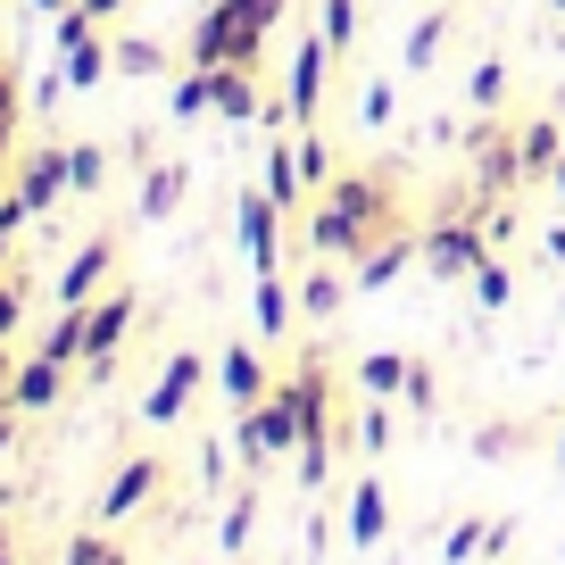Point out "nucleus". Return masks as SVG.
I'll list each match as a JSON object with an SVG mask.
<instances>
[{"mask_svg":"<svg viewBox=\"0 0 565 565\" xmlns=\"http://www.w3.org/2000/svg\"><path fill=\"white\" fill-rule=\"evenodd\" d=\"M9 117H18V92H9V42H0V167H9Z\"/></svg>","mask_w":565,"mask_h":565,"instance_id":"f257e3e1","label":"nucleus"}]
</instances>
